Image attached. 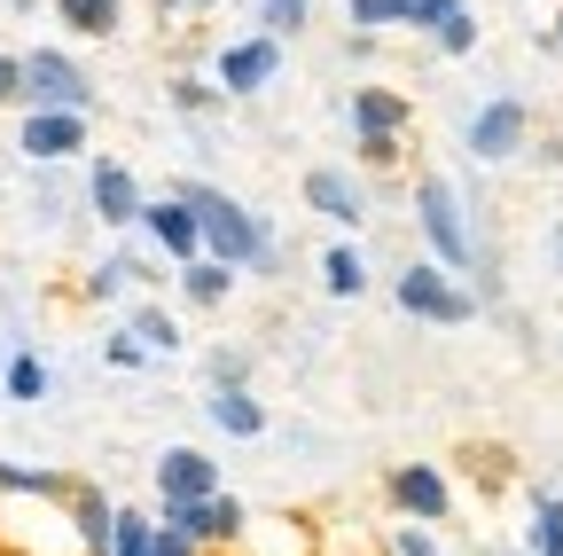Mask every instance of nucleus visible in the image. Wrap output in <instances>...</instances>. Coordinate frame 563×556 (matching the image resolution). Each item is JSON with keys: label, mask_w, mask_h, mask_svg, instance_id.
Wrapping results in <instances>:
<instances>
[{"label": "nucleus", "mask_w": 563, "mask_h": 556, "mask_svg": "<svg viewBox=\"0 0 563 556\" xmlns=\"http://www.w3.org/2000/svg\"><path fill=\"white\" fill-rule=\"evenodd\" d=\"M188 204H196V220H203V251H220L228 266H266V228L243 212V204L211 196V188H188Z\"/></svg>", "instance_id": "f257e3e1"}, {"label": "nucleus", "mask_w": 563, "mask_h": 556, "mask_svg": "<svg viewBox=\"0 0 563 556\" xmlns=\"http://www.w3.org/2000/svg\"><path fill=\"white\" fill-rule=\"evenodd\" d=\"M24 95H32L40 110H87V102H95L87 72H79L70 55H55V47H32V55H24Z\"/></svg>", "instance_id": "f03ea898"}, {"label": "nucleus", "mask_w": 563, "mask_h": 556, "mask_svg": "<svg viewBox=\"0 0 563 556\" xmlns=\"http://www.w3.org/2000/svg\"><path fill=\"white\" fill-rule=\"evenodd\" d=\"M399 306L422 321H470V291L454 283L446 266H407L399 274Z\"/></svg>", "instance_id": "7ed1b4c3"}, {"label": "nucleus", "mask_w": 563, "mask_h": 556, "mask_svg": "<svg viewBox=\"0 0 563 556\" xmlns=\"http://www.w3.org/2000/svg\"><path fill=\"white\" fill-rule=\"evenodd\" d=\"M399 118H407V102L391 87H361V95H352V126H361V157L368 165H391L399 157V142H391Z\"/></svg>", "instance_id": "20e7f679"}, {"label": "nucleus", "mask_w": 563, "mask_h": 556, "mask_svg": "<svg viewBox=\"0 0 563 556\" xmlns=\"http://www.w3.org/2000/svg\"><path fill=\"white\" fill-rule=\"evenodd\" d=\"M415 212H422V236L439 243L446 266H470V228H462V204H454L446 181H422V188H415Z\"/></svg>", "instance_id": "39448f33"}, {"label": "nucleus", "mask_w": 563, "mask_h": 556, "mask_svg": "<svg viewBox=\"0 0 563 556\" xmlns=\"http://www.w3.org/2000/svg\"><path fill=\"white\" fill-rule=\"evenodd\" d=\"M517 142H525V102L517 95H493L470 118V157L477 165H501V157H517Z\"/></svg>", "instance_id": "423d86ee"}, {"label": "nucleus", "mask_w": 563, "mask_h": 556, "mask_svg": "<svg viewBox=\"0 0 563 556\" xmlns=\"http://www.w3.org/2000/svg\"><path fill=\"white\" fill-rule=\"evenodd\" d=\"M141 228L157 236V251H165V259L196 266V251H203V220H196V204H188V196H165V204H141Z\"/></svg>", "instance_id": "0eeeda50"}, {"label": "nucleus", "mask_w": 563, "mask_h": 556, "mask_svg": "<svg viewBox=\"0 0 563 556\" xmlns=\"http://www.w3.org/2000/svg\"><path fill=\"white\" fill-rule=\"evenodd\" d=\"M274 72H282V32H258V40L220 47V87H228V95H258Z\"/></svg>", "instance_id": "6e6552de"}, {"label": "nucleus", "mask_w": 563, "mask_h": 556, "mask_svg": "<svg viewBox=\"0 0 563 556\" xmlns=\"http://www.w3.org/2000/svg\"><path fill=\"white\" fill-rule=\"evenodd\" d=\"M165 525H173V533H188V541H228V533H243V502H235V494L165 502Z\"/></svg>", "instance_id": "1a4fd4ad"}, {"label": "nucleus", "mask_w": 563, "mask_h": 556, "mask_svg": "<svg viewBox=\"0 0 563 556\" xmlns=\"http://www.w3.org/2000/svg\"><path fill=\"white\" fill-rule=\"evenodd\" d=\"M87 142V110H32L24 118V157H70V150H79Z\"/></svg>", "instance_id": "9d476101"}, {"label": "nucleus", "mask_w": 563, "mask_h": 556, "mask_svg": "<svg viewBox=\"0 0 563 556\" xmlns=\"http://www.w3.org/2000/svg\"><path fill=\"white\" fill-rule=\"evenodd\" d=\"M157 486H165V502H203V494H220V470H211V455H196V447H173L157 462Z\"/></svg>", "instance_id": "9b49d317"}, {"label": "nucleus", "mask_w": 563, "mask_h": 556, "mask_svg": "<svg viewBox=\"0 0 563 556\" xmlns=\"http://www.w3.org/2000/svg\"><path fill=\"white\" fill-rule=\"evenodd\" d=\"M87 196H95V212H102L110 228H133V220H141V188H133L125 165H95V188H87Z\"/></svg>", "instance_id": "f8f14e48"}, {"label": "nucleus", "mask_w": 563, "mask_h": 556, "mask_svg": "<svg viewBox=\"0 0 563 556\" xmlns=\"http://www.w3.org/2000/svg\"><path fill=\"white\" fill-rule=\"evenodd\" d=\"M306 204H313V212H329V220H361V188H352L344 173H306Z\"/></svg>", "instance_id": "ddd939ff"}, {"label": "nucleus", "mask_w": 563, "mask_h": 556, "mask_svg": "<svg viewBox=\"0 0 563 556\" xmlns=\"http://www.w3.org/2000/svg\"><path fill=\"white\" fill-rule=\"evenodd\" d=\"M391 494H399L415 517H446V478H439V470H422V462L391 478Z\"/></svg>", "instance_id": "4468645a"}, {"label": "nucleus", "mask_w": 563, "mask_h": 556, "mask_svg": "<svg viewBox=\"0 0 563 556\" xmlns=\"http://www.w3.org/2000/svg\"><path fill=\"white\" fill-rule=\"evenodd\" d=\"M211 424L235 432V439H251V432H266V407L251 392H220V400H211Z\"/></svg>", "instance_id": "2eb2a0df"}, {"label": "nucleus", "mask_w": 563, "mask_h": 556, "mask_svg": "<svg viewBox=\"0 0 563 556\" xmlns=\"http://www.w3.org/2000/svg\"><path fill=\"white\" fill-rule=\"evenodd\" d=\"M55 9H63V24H70V32H87V40L118 32V0H55Z\"/></svg>", "instance_id": "dca6fc26"}, {"label": "nucleus", "mask_w": 563, "mask_h": 556, "mask_svg": "<svg viewBox=\"0 0 563 556\" xmlns=\"http://www.w3.org/2000/svg\"><path fill=\"white\" fill-rule=\"evenodd\" d=\"M228 283H235V266H228V259H196V266L180 274V291L203 298V306H211V298H228Z\"/></svg>", "instance_id": "f3484780"}, {"label": "nucleus", "mask_w": 563, "mask_h": 556, "mask_svg": "<svg viewBox=\"0 0 563 556\" xmlns=\"http://www.w3.org/2000/svg\"><path fill=\"white\" fill-rule=\"evenodd\" d=\"M321 266H329V291H336V298H361V291H368V266H361V251H352V243H336Z\"/></svg>", "instance_id": "a211bd4d"}, {"label": "nucleus", "mask_w": 563, "mask_h": 556, "mask_svg": "<svg viewBox=\"0 0 563 556\" xmlns=\"http://www.w3.org/2000/svg\"><path fill=\"white\" fill-rule=\"evenodd\" d=\"M79 533H87V548L102 556V548H110V533H118V510H110L102 494H87V502H79Z\"/></svg>", "instance_id": "6ab92c4d"}, {"label": "nucleus", "mask_w": 563, "mask_h": 556, "mask_svg": "<svg viewBox=\"0 0 563 556\" xmlns=\"http://www.w3.org/2000/svg\"><path fill=\"white\" fill-rule=\"evenodd\" d=\"M532 548L540 556H563V502L555 494H540V510H532Z\"/></svg>", "instance_id": "aec40b11"}, {"label": "nucleus", "mask_w": 563, "mask_h": 556, "mask_svg": "<svg viewBox=\"0 0 563 556\" xmlns=\"http://www.w3.org/2000/svg\"><path fill=\"white\" fill-rule=\"evenodd\" d=\"M352 32H376V24H407V0H344Z\"/></svg>", "instance_id": "412c9836"}, {"label": "nucleus", "mask_w": 563, "mask_h": 556, "mask_svg": "<svg viewBox=\"0 0 563 556\" xmlns=\"http://www.w3.org/2000/svg\"><path fill=\"white\" fill-rule=\"evenodd\" d=\"M110 556H157V525H141L118 510V533H110Z\"/></svg>", "instance_id": "4be33fe9"}, {"label": "nucleus", "mask_w": 563, "mask_h": 556, "mask_svg": "<svg viewBox=\"0 0 563 556\" xmlns=\"http://www.w3.org/2000/svg\"><path fill=\"white\" fill-rule=\"evenodd\" d=\"M133 337H141V345H150V353H173V345H180V329H173V314H157V306H150V314H133Z\"/></svg>", "instance_id": "5701e85b"}, {"label": "nucleus", "mask_w": 563, "mask_h": 556, "mask_svg": "<svg viewBox=\"0 0 563 556\" xmlns=\"http://www.w3.org/2000/svg\"><path fill=\"white\" fill-rule=\"evenodd\" d=\"M258 9H266V32L290 40V32H306V9H313V0H258Z\"/></svg>", "instance_id": "b1692460"}, {"label": "nucleus", "mask_w": 563, "mask_h": 556, "mask_svg": "<svg viewBox=\"0 0 563 556\" xmlns=\"http://www.w3.org/2000/svg\"><path fill=\"white\" fill-rule=\"evenodd\" d=\"M439 47H446V55H470V47H477V17H470V9H454V17L439 24Z\"/></svg>", "instance_id": "393cba45"}, {"label": "nucleus", "mask_w": 563, "mask_h": 556, "mask_svg": "<svg viewBox=\"0 0 563 556\" xmlns=\"http://www.w3.org/2000/svg\"><path fill=\"white\" fill-rule=\"evenodd\" d=\"M9 392H16V400H40V392H47V369H40L32 353H16V361H9Z\"/></svg>", "instance_id": "a878e982"}, {"label": "nucleus", "mask_w": 563, "mask_h": 556, "mask_svg": "<svg viewBox=\"0 0 563 556\" xmlns=\"http://www.w3.org/2000/svg\"><path fill=\"white\" fill-rule=\"evenodd\" d=\"M0 486H9V494H55V478L47 470H24V462H0Z\"/></svg>", "instance_id": "bb28decb"}, {"label": "nucleus", "mask_w": 563, "mask_h": 556, "mask_svg": "<svg viewBox=\"0 0 563 556\" xmlns=\"http://www.w3.org/2000/svg\"><path fill=\"white\" fill-rule=\"evenodd\" d=\"M454 9H462V0H407V24H415V32H439Z\"/></svg>", "instance_id": "cd10ccee"}, {"label": "nucleus", "mask_w": 563, "mask_h": 556, "mask_svg": "<svg viewBox=\"0 0 563 556\" xmlns=\"http://www.w3.org/2000/svg\"><path fill=\"white\" fill-rule=\"evenodd\" d=\"M110 361H118V369H141V361H150V345L125 329V337H110Z\"/></svg>", "instance_id": "c85d7f7f"}, {"label": "nucleus", "mask_w": 563, "mask_h": 556, "mask_svg": "<svg viewBox=\"0 0 563 556\" xmlns=\"http://www.w3.org/2000/svg\"><path fill=\"white\" fill-rule=\"evenodd\" d=\"M16 95H24V63L0 55V102H16Z\"/></svg>", "instance_id": "c756f323"}, {"label": "nucleus", "mask_w": 563, "mask_h": 556, "mask_svg": "<svg viewBox=\"0 0 563 556\" xmlns=\"http://www.w3.org/2000/svg\"><path fill=\"white\" fill-rule=\"evenodd\" d=\"M157 556H188V533H173V525H157Z\"/></svg>", "instance_id": "7c9ffc66"}, {"label": "nucleus", "mask_w": 563, "mask_h": 556, "mask_svg": "<svg viewBox=\"0 0 563 556\" xmlns=\"http://www.w3.org/2000/svg\"><path fill=\"white\" fill-rule=\"evenodd\" d=\"M391 548H399V556H439V548H431V541H422V533H399Z\"/></svg>", "instance_id": "2f4dec72"}, {"label": "nucleus", "mask_w": 563, "mask_h": 556, "mask_svg": "<svg viewBox=\"0 0 563 556\" xmlns=\"http://www.w3.org/2000/svg\"><path fill=\"white\" fill-rule=\"evenodd\" d=\"M196 9H211V0H196Z\"/></svg>", "instance_id": "473e14b6"}, {"label": "nucleus", "mask_w": 563, "mask_h": 556, "mask_svg": "<svg viewBox=\"0 0 563 556\" xmlns=\"http://www.w3.org/2000/svg\"><path fill=\"white\" fill-rule=\"evenodd\" d=\"M555 32H563V17H555Z\"/></svg>", "instance_id": "72a5a7b5"}]
</instances>
